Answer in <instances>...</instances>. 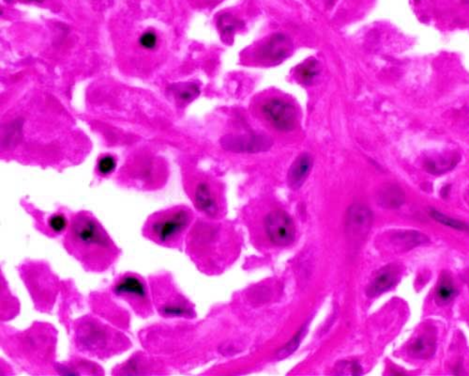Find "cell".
Instances as JSON below:
<instances>
[{
	"label": "cell",
	"mask_w": 469,
	"mask_h": 376,
	"mask_svg": "<svg viewBox=\"0 0 469 376\" xmlns=\"http://www.w3.org/2000/svg\"><path fill=\"white\" fill-rule=\"evenodd\" d=\"M63 246L87 271L93 273L110 269L120 254L113 239L89 211H79L71 216L63 235Z\"/></svg>",
	"instance_id": "1"
},
{
	"label": "cell",
	"mask_w": 469,
	"mask_h": 376,
	"mask_svg": "<svg viewBox=\"0 0 469 376\" xmlns=\"http://www.w3.org/2000/svg\"><path fill=\"white\" fill-rule=\"evenodd\" d=\"M56 329L48 323H34L20 332H5L4 350L31 373H51L56 365Z\"/></svg>",
	"instance_id": "2"
},
{
	"label": "cell",
	"mask_w": 469,
	"mask_h": 376,
	"mask_svg": "<svg viewBox=\"0 0 469 376\" xmlns=\"http://www.w3.org/2000/svg\"><path fill=\"white\" fill-rule=\"evenodd\" d=\"M73 340L79 353L99 359L120 355L131 347L123 332L101 322L94 315H84L71 323Z\"/></svg>",
	"instance_id": "3"
},
{
	"label": "cell",
	"mask_w": 469,
	"mask_h": 376,
	"mask_svg": "<svg viewBox=\"0 0 469 376\" xmlns=\"http://www.w3.org/2000/svg\"><path fill=\"white\" fill-rule=\"evenodd\" d=\"M193 214L185 207H174L153 213L143 226V235L156 245L177 248L190 225Z\"/></svg>",
	"instance_id": "4"
},
{
	"label": "cell",
	"mask_w": 469,
	"mask_h": 376,
	"mask_svg": "<svg viewBox=\"0 0 469 376\" xmlns=\"http://www.w3.org/2000/svg\"><path fill=\"white\" fill-rule=\"evenodd\" d=\"M19 273L36 309L43 312H51L62 285L48 263L27 260L22 263Z\"/></svg>",
	"instance_id": "5"
},
{
	"label": "cell",
	"mask_w": 469,
	"mask_h": 376,
	"mask_svg": "<svg viewBox=\"0 0 469 376\" xmlns=\"http://www.w3.org/2000/svg\"><path fill=\"white\" fill-rule=\"evenodd\" d=\"M111 293L126 302L140 317L149 318L154 312L150 284L138 274L134 272L120 274L111 285Z\"/></svg>",
	"instance_id": "6"
},
{
	"label": "cell",
	"mask_w": 469,
	"mask_h": 376,
	"mask_svg": "<svg viewBox=\"0 0 469 376\" xmlns=\"http://www.w3.org/2000/svg\"><path fill=\"white\" fill-rule=\"evenodd\" d=\"M149 284L153 306L161 317L174 319L193 316V309L175 291L168 273L164 272L150 277Z\"/></svg>",
	"instance_id": "7"
},
{
	"label": "cell",
	"mask_w": 469,
	"mask_h": 376,
	"mask_svg": "<svg viewBox=\"0 0 469 376\" xmlns=\"http://www.w3.org/2000/svg\"><path fill=\"white\" fill-rule=\"evenodd\" d=\"M167 368L163 359L153 354L134 353L130 358L115 368L113 375H166Z\"/></svg>",
	"instance_id": "8"
},
{
	"label": "cell",
	"mask_w": 469,
	"mask_h": 376,
	"mask_svg": "<svg viewBox=\"0 0 469 376\" xmlns=\"http://www.w3.org/2000/svg\"><path fill=\"white\" fill-rule=\"evenodd\" d=\"M262 112L268 120L280 131L289 132L297 125V111L291 104L281 99L268 100L262 106Z\"/></svg>",
	"instance_id": "9"
},
{
	"label": "cell",
	"mask_w": 469,
	"mask_h": 376,
	"mask_svg": "<svg viewBox=\"0 0 469 376\" xmlns=\"http://www.w3.org/2000/svg\"><path fill=\"white\" fill-rule=\"evenodd\" d=\"M265 225L268 237L274 245L287 246L294 241V223L284 211L277 210L270 214L266 219Z\"/></svg>",
	"instance_id": "10"
},
{
	"label": "cell",
	"mask_w": 469,
	"mask_h": 376,
	"mask_svg": "<svg viewBox=\"0 0 469 376\" xmlns=\"http://www.w3.org/2000/svg\"><path fill=\"white\" fill-rule=\"evenodd\" d=\"M90 307L93 312L100 315L108 322L113 323L120 328L126 329L130 326V316L125 309L117 306L110 296H107L104 293H95L90 296Z\"/></svg>",
	"instance_id": "11"
},
{
	"label": "cell",
	"mask_w": 469,
	"mask_h": 376,
	"mask_svg": "<svg viewBox=\"0 0 469 376\" xmlns=\"http://www.w3.org/2000/svg\"><path fill=\"white\" fill-rule=\"evenodd\" d=\"M373 215L369 208L361 204H355L349 208L347 216V235L353 241L363 240L371 229Z\"/></svg>",
	"instance_id": "12"
},
{
	"label": "cell",
	"mask_w": 469,
	"mask_h": 376,
	"mask_svg": "<svg viewBox=\"0 0 469 376\" xmlns=\"http://www.w3.org/2000/svg\"><path fill=\"white\" fill-rule=\"evenodd\" d=\"M221 144L231 152L259 153L270 149L273 141L266 136H226Z\"/></svg>",
	"instance_id": "13"
},
{
	"label": "cell",
	"mask_w": 469,
	"mask_h": 376,
	"mask_svg": "<svg viewBox=\"0 0 469 376\" xmlns=\"http://www.w3.org/2000/svg\"><path fill=\"white\" fill-rule=\"evenodd\" d=\"M293 49L291 41L284 34H275L263 46L259 56L270 62H280L290 56Z\"/></svg>",
	"instance_id": "14"
},
{
	"label": "cell",
	"mask_w": 469,
	"mask_h": 376,
	"mask_svg": "<svg viewBox=\"0 0 469 376\" xmlns=\"http://www.w3.org/2000/svg\"><path fill=\"white\" fill-rule=\"evenodd\" d=\"M103 368L93 363L87 359L78 358H71L65 363L55 365L54 373L62 375H101Z\"/></svg>",
	"instance_id": "15"
},
{
	"label": "cell",
	"mask_w": 469,
	"mask_h": 376,
	"mask_svg": "<svg viewBox=\"0 0 469 376\" xmlns=\"http://www.w3.org/2000/svg\"><path fill=\"white\" fill-rule=\"evenodd\" d=\"M399 269L395 265L386 266L378 272L367 289V295L374 298L394 286L398 279Z\"/></svg>",
	"instance_id": "16"
},
{
	"label": "cell",
	"mask_w": 469,
	"mask_h": 376,
	"mask_svg": "<svg viewBox=\"0 0 469 376\" xmlns=\"http://www.w3.org/2000/svg\"><path fill=\"white\" fill-rule=\"evenodd\" d=\"M312 167V159L308 153L298 156L288 172L287 180L290 188L294 190L301 188L308 177Z\"/></svg>",
	"instance_id": "17"
},
{
	"label": "cell",
	"mask_w": 469,
	"mask_h": 376,
	"mask_svg": "<svg viewBox=\"0 0 469 376\" xmlns=\"http://www.w3.org/2000/svg\"><path fill=\"white\" fill-rule=\"evenodd\" d=\"M194 205L200 212L208 216H215L218 212L217 204L212 193H211L210 186L205 183H199L194 189Z\"/></svg>",
	"instance_id": "18"
},
{
	"label": "cell",
	"mask_w": 469,
	"mask_h": 376,
	"mask_svg": "<svg viewBox=\"0 0 469 376\" xmlns=\"http://www.w3.org/2000/svg\"><path fill=\"white\" fill-rule=\"evenodd\" d=\"M435 337L431 332L419 335L410 345V355L418 359H428L435 352Z\"/></svg>",
	"instance_id": "19"
},
{
	"label": "cell",
	"mask_w": 469,
	"mask_h": 376,
	"mask_svg": "<svg viewBox=\"0 0 469 376\" xmlns=\"http://www.w3.org/2000/svg\"><path fill=\"white\" fill-rule=\"evenodd\" d=\"M377 202L385 209H396L404 204L405 194L397 186H387L378 193Z\"/></svg>",
	"instance_id": "20"
},
{
	"label": "cell",
	"mask_w": 469,
	"mask_h": 376,
	"mask_svg": "<svg viewBox=\"0 0 469 376\" xmlns=\"http://www.w3.org/2000/svg\"><path fill=\"white\" fill-rule=\"evenodd\" d=\"M70 218H67L66 214L57 212L52 214L46 218L45 222H42V232L49 236H59L64 235L68 229Z\"/></svg>",
	"instance_id": "21"
},
{
	"label": "cell",
	"mask_w": 469,
	"mask_h": 376,
	"mask_svg": "<svg viewBox=\"0 0 469 376\" xmlns=\"http://www.w3.org/2000/svg\"><path fill=\"white\" fill-rule=\"evenodd\" d=\"M426 236L418 232H403L394 235V242L401 249H410L426 243Z\"/></svg>",
	"instance_id": "22"
},
{
	"label": "cell",
	"mask_w": 469,
	"mask_h": 376,
	"mask_svg": "<svg viewBox=\"0 0 469 376\" xmlns=\"http://www.w3.org/2000/svg\"><path fill=\"white\" fill-rule=\"evenodd\" d=\"M456 295L454 282L448 275L441 277L435 291V300L440 305L449 304Z\"/></svg>",
	"instance_id": "23"
},
{
	"label": "cell",
	"mask_w": 469,
	"mask_h": 376,
	"mask_svg": "<svg viewBox=\"0 0 469 376\" xmlns=\"http://www.w3.org/2000/svg\"><path fill=\"white\" fill-rule=\"evenodd\" d=\"M318 74H319V68L315 60H307L303 64L298 66L297 69L298 78L304 84L311 83Z\"/></svg>",
	"instance_id": "24"
},
{
	"label": "cell",
	"mask_w": 469,
	"mask_h": 376,
	"mask_svg": "<svg viewBox=\"0 0 469 376\" xmlns=\"http://www.w3.org/2000/svg\"><path fill=\"white\" fill-rule=\"evenodd\" d=\"M175 95L182 102L194 100L199 95V89L196 85L186 83L178 85L175 88Z\"/></svg>",
	"instance_id": "25"
},
{
	"label": "cell",
	"mask_w": 469,
	"mask_h": 376,
	"mask_svg": "<svg viewBox=\"0 0 469 376\" xmlns=\"http://www.w3.org/2000/svg\"><path fill=\"white\" fill-rule=\"evenodd\" d=\"M238 22L237 19L233 18L230 15H224L219 19L218 27L221 30L222 34L224 37L232 36L236 29L238 27Z\"/></svg>",
	"instance_id": "26"
},
{
	"label": "cell",
	"mask_w": 469,
	"mask_h": 376,
	"mask_svg": "<svg viewBox=\"0 0 469 376\" xmlns=\"http://www.w3.org/2000/svg\"><path fill=\"white\" fill-rule=\"evenodd\" d=\"M117 167L116 159L111 155H104L100 158L97 164L98 174L101 176H107L113 174Z\"/></svg>",
	"instance_id": "27"
},
{
	"label": "cell",
	"mask_w": 469,
	"mask_h": 376,
	"mask_svg": "<svg viewBox=\"0 0 469 376\" xmlns=\"http://www.w3.org/2000/svg\"><path fill=\"white\" fill-rule=\"evenodd\" d=\"M303 330L304 328L301 329V330L298 332V334H296L295 337H293L287 344H285L284 348H282V349L277 353V358L279 359L287 358L288 356L291 355V354L294 353L295 351L298 349L301 337H303Z\"/></svg>",
	"instance_id": "28"
},
{
	"label": "cell",
	"mask_w": 469,
	"mask_h": 376,
	"mask_svg": "<svg viewBox=\"0 0 469 376\" xmlns=\"http://www.w3.org/2000/svg\"><path fill=\"white\" fill-rule=\"evenodd\" d=\"M431 216H432L435 221L440 222V223L444 225H447V226L454 228V229L460 230H468V227L466 226L465 223H463V222L457 221V219L449 218V216L443 215V214L437 212V211L433 210V212L431 213Z\"/></svg>",
	"instance_id": "29"
},
{
	"label": "cell",
	"mask_w": 469,
	"mask_h": 376,
	"mask_svg": "<svg viewBox=\"0 0 469 376\" xmlns=\"http://www.w3.org/2000/svg\"><path fill=\"white\" fill-rule=\"evenodd\" d=\"M140 45L142 46V48L147 49V50H152V49L155 48L156 45H157V36L154 32H147L140 37L139 40Z\"/></svg>",
	"instance_id": "30"
},
{
	"label": "cell",
	"mask_w": 469,
	"mask_h": 376,
	"mask_svg": "<svg viewBox=\"0 0 469 376\" xmlns=\"http://www.w3.org/2000/svg\"><path fill=\"white\" fill-rule=\"evenodd\" d=\"M35 1H38V0H35Z\"/></svg>",
	"instance_id": "31"
}]
</instances>
